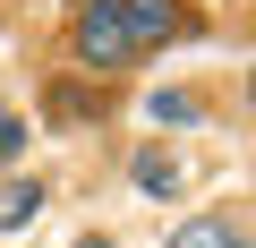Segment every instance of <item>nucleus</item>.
I'll use <instances>...</instances> for the list:
<instances>
[{"instance_id":"obj_4","label":"nucleus","mask_w":256,"mask_h":248,"mask_svg":"<svg viewBox=\"0 0 256 248\" xmlns=\"http://www.w3.org/2000/svg\"><path fill=\"white\" fill-rule=\"evenodd\" d=\"M43 111L60 120V129H86V120H102V86H86V77H60V86L43 94Z\"/></svg>"},{"instance_id":"obj_3","label":"nucleus","mask_w":256,"mask_h":248,"mask_svg":"<svg viewBox=\"0 0 256 248\" xmlns=\"http://www.w3.org/2000/svg\"><path fill=\"white\" fill-rule=\"evenodd\" d=\"M128 180H137V197H154V205H171L188 188V171H180L171 146H137V154H128Z\"/></svg>"},{"instance_id":"obj_10","label":"nucleus","mask_w":256,"mask_h":248,"mask_svg":"<svg viewBox=\"0 0 256 248\" xmlns=\"http://www.w3.org/2000/svg\"><path fill=\"white\" fill-rule=\"evenodd\" d=\"M248 111H256V69H248Z\"/></svg>"},{"instance_id":"obj_1","label":"nucleus","mask_w":256,"mask_h":248,"mask_svg":"<svg viewBox=\"0 0 256 248\" xmlns=\"http://www.w3.org/2000/svg\"><path fill=\"white\" fill-rule=\"evenodd\" d=\"M68 52H77L86 77H128L146 60L137 35H128V18H120V0H77L68 9Z\"/></svg>"},{"instance_id":"obj_2","label":"nucleus","mask_w":256,"mask_h":248,"mask_svg":"<svg viewBox=\"0 0 256 248\" xmlns=\"http://www.w3.org/2000/svg\"><path fill=\"white\" fill-rule=\"evenodd\" d=\"M128 35H137V52H162L171 35H196V9L188 0H120Z\"/></svg>"},{"instance_id":"obj_8","label":"nucleus","mask_w":256,"mask_h":248,"mask_svg":"<svg viewBox=\"0 0 256 248\" xmlns=\"http://www.w3.org/2000/svg\"><path fill=\"white\" fill-rule=\"evenodd\" d=\"M9 154H26V120H18L9 103H0V163H9Z\"/></svg>"},{"instance_id":"obj_6","label":"nucleus","mask_w":256,"mask_h":248,"mask_svg":"<svg viewBox=\"0 0 256 248\" xmlns=\"http://www.w3.org/2000/svg\"><path fill=\"white\" fill-rule=\"evenodd\" d=\"M171 248H256V239H248L230 214H196V222H180V231H171Z\"/></svg>"},{"instance_id":"obj_7","label":"nucleus","mask_w":256,"mask_h":248,"mask_svg":"<svg viewBox=\"0 0 256 248\" xmlns=\"http://www.w3.org/2000/svg\"><path fill=\"white\" fill-rule=\"evenodd\" d=\"M43 205H52V188H43V180H0V231H26Z\"/></svg>"},{"instance_id":"obj_9","label":"nucleus","mask_w":256,"mask_h":248,"mask_svg":"<svg viewBox=\"0 0 256 248\" xmlns=\"http://www.w3.org/2000/svg\"><path fill=\"white\" fill-rule=\"evenodd\" d=\"M68 248H111V231H86V239H68Z\"/></svg>"},{"instance_id":"obj_5","label":"nucleus","mask_w":256,"mask_h":248,"mask_svg":"<svg viewBox=\"0 0 256 248\" xmlns=\"http://www.w3.org/2000/svg\"><path fill=\"white\" fill-rule=\"evenodd\" d=\"M146 120H154V129H196V120H205V94L196 86H154L146 94Z\"/></svg>"}]
</instances>
